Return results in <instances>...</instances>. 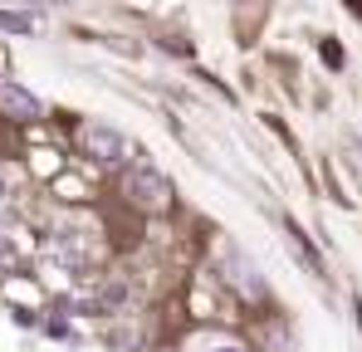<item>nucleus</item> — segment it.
Returning a JSON list of instances; mask_svg holds the SVG:
<instances>
[{
    "label": "nucleus",
    "mask_w": 362,
    "mask_h": 352,
    "mask_svg": "<svg viewBox=\"0 0 362 352\" xmlns=\"http://www.w3.org/2000/svg\"><path fill=\"white\" fill-rule=\"evenodd\" d=\"M83 152L98 157V162H122V157H127V137H122L118 127L88 122V127H83Z\"/></svg>",
    "instance_id": "f257e3e1"
},
{
    "label": "nucleus",
    "mask_w": 362,
    "mask_h": 352,
    "mask_svg": "<svg viewBox=\"0 0 362 352\" xmlns=\"http://www.w3.org/2000/svg\"><path fill=\"white\" fill-rule=\"evenodd\" d=\"M127 196L137 201V206H167V176L157 172V167H132L127 172Z\"/></svg>",
    "instance_id": "f03ea898"
},
{
    "label": "nucleus",
    "mask_w": 362,
    "mask_h": 352,
    "mask_svg": "<svg viewBox=\"0 0 362 352\" xmlns=\"http://www.w3.org/2000/svg\"><path fill=\"white\" fill-rule=\"evenodd\" d=\"M0 113H10V117H40L45 113V103L30 93V88H20V83H0Z\"/></svg>",
    "instance_id": "7ed1b4c3"
},
{
    "label": "nucleus",
    "mask_w": 362,
    "mask_h": 352,
    "mask_svg": "<svg viewBox=\"0 0 362 352\" xmlns=\"http://www.w3.org/2000/svg\"><path fill=\"white\" fill-rule=\"evenodd\" d=\"M0 30L5 35H35V15L30 10H0Z\"/></svg>",
    "instance_id": "20e7f679"
},
{
    "label": "nucleus",
    "mask_w": 362,
    "mask_h": 352,
    "mask_svg": "<svg viewBox=\"0 0 362 352\" xmlns=\"http://www.w3.org/2000/svg\"><path fill=\"white\" fill-rule=\"evenodd\" d=\"M211 352H245V348H240V343H216Z\"/></svg>",
    "instance_id": "39448f33"
},
{
    "label": "nucleus",
    "mask_w": 362,
    "mask_h": 352,
    "mask_svg": "<svg viewBox=\"0 0 362 352\" xmlns=\"http://www.w3.org/2000/svg\"><path fill=\"white\" fill-rule=\"evenodd\" d=\"M0 196H5V181H0Z\"/></svg>",
    "instance_id": "423d86ee"
}]
</instances>
